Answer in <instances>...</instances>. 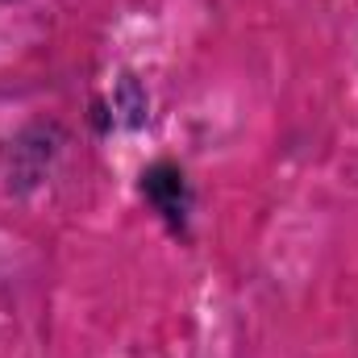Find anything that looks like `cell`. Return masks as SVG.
I'll return each mask as SVG.
<instances>
[]
</instances>
